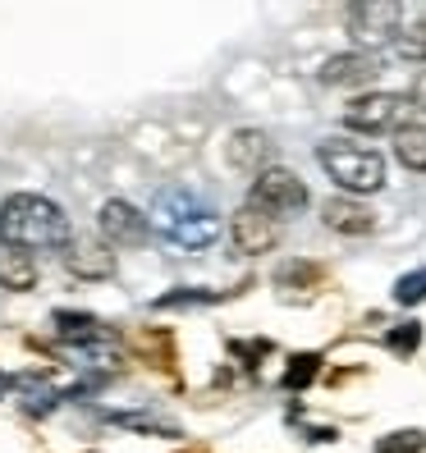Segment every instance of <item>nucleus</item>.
<instances>
[{
	"mask_svg": "<svg viewBox=\"0 0 426 453\" xmlns=\"http://www.w3.org/2000/svg\"><path fill=\"white\" fill-rule=\"evenodd\" d=\"M0 243H14L28 252H65L74 243V229L50 197L14 193L0 202Z\"/></svg>",
	"mask_w": 426,
	"mask_h": 453,
	"instance_id": "1",
	"label": "nucleus"
},
{
	"mask_svg": "<svg viewBox=\"0 0 426 453\" xmlns=\"http://www.w3.org/2000/svg\"><path fill=\"white\" fill-rule=\"evenodd\" d=\"M151 229L183 252H202L221 238V216L189 188H166L151 206Z\"/></svg>",
	"mask_w": 426,
	"mask_h": 453,
	"instance_id": "2",
	"label": "nucleus"
},
{
	"mask_svg": "<svg viewBox=\"0 0 426 453\" xmlns=\"http://www.w3.org/2000/svg\"><path fill=\"white\" fill-rule=\"evenodd\" d=\"M316 161H321V170L335 179V188L353 193V197L385 188V156L376 147H362V142H349V138H326L316 147Z\"/></svg>",
	"mask_w": 426,
	"mask_h": 453,
	"instance_id": "3",
	"label": "nucleus"
},
{
	"mask_svg": "<svg viewBox=\"0 0 426 453\" xmlns=\"http://www.w3.org/2000/svg\"><path fill=\"white\" fill-rule=\"evenodd\" d=\"M344 28H349L353 46L381 50V46L399 42V33H404V0H349Z\"/></svg>",
	"mask_w": 426,
	"mask_h": 453,
	"instance_id": "4",
	"label": "nucleus"
},
{
	"mask_svg": "<svg viewBox=\"0 0 426 453\" xmlns=\"http://www.w3.org/2000/svg\"><path fill=\"white\" fill-rule=\"evenodd\" d=\"M413 111V96H399V92H367L353 96L344 105V128L353 133H394L399 124H408Z\"/></svg>",
	"mask_w": 426,
	"mask_h": 453,
	"instance_id": "5",
	"label": "nucleus"
},
{
	"mask_svg": "<svg viewBox=\"0 0 426 453\" xmlns=\"http://www.w3.org/2000/svg\"><path fill=\"white\" fill-rule=\"evenodd\" d=\"M248 202H257L261 211H271V216H280V220L284 216H298V211L307 206V183L294 170H284V165H266L252 179Z\"/></svg>",
	"mask_w": 426,
	"mask_h": 453,
	"instance_id": "6",
	"label": "nucleus"
},
{
	"mask_svg": "<svg viewBox=\"0 0 426 453\" xmlns=\"http://www.w3.org/2000/svg\"><path fill=\"white\" fill-rule=\"evenodd\" d=\"M229 238L234 248L244 257H257V252H271L280 243V216H271V211H261L257 202H244L229 216Z\"/></svg>",
	"mask_w": 426,
	"mask_h": 453,
	"instance_id": "7",
	"label": "nucleus"
},
{
	"mask_svg": "<svg viewBox=\"0 0 426 453\" xmlns=\"http://www.w3.org/2000/svg\"><path fill=\"white\" fill-rule=\"evenodd\" d=\"M97 229H101V238L105 243H120V248H138V243H147V216L133 202H124V197H111V202H101V211H97Z\"/></svg>",
	"mask_w": 426,
	"mask_h": 453,
	"instance_id": "8",
	"label": "nucleus"
},
{
	"mask_svg": "<svg viewBox=\"0 0 426 453\" xmlns=\"http://www.w3.org/2000/svg\"><path fill=\"white\" fill-rule=\"evenodd\" d=\"M321 220H326V229H335L344 238H362V234L376 229V211L367 202H358L353 193H344V197H330L321 206Z\"/></svg>",
	"mask_w": 426,
	"mask_h": 453,
	"instance_id": "9",
	"label": "nucleus"
},
{
	"mask_svg": "<svg viewBox=\"0 0 426 453\" xmlns=\"http://www.w3.org/2000/svg\"><path fill=\"white\" fill-rule=\"evenodd\" d=\"M376 73H381V60L358 46V50H344V56H330L321 65V83H330V88H362Z\"/></svg>",
	"mask_w": 426,
	"mask_h": 453,
	"instance_id": "10",
	"label": "nucleus"
},
{
	"mask_svg": "<svg viewBox=\"0 0 426 453\" xmlns=\"http://www.w3.org/2000/svg\"><path fill=\"white\" fill-rule=\"evenodd\" d=\"M225 156H229V165H234V170L257 174V170L271 165L275 147H271V138H266L261 128H238L234 138H229V147H225Z\"/></svg>",
	"mask_w": 426,
	"mask_h": 453,
	"instance_id": "11",
	"label": "nucleus"
},
{
	"mask_svg": "<svg viewBox=\"0 0 426 453\" xmlns=\"http://www.w3.org/2000/svg\"><path fill=\"white\" fill-rule=\"evenodd\" d=\"M65 265L78 280H105L115 271V257H111L105 243H97V238H74V243L65 248Z\"/></svg>",
	"mask_w": 426,
	"mask_h": 453,
	"instance_id": "12",
	"label": "nucleus"
},
{
	"mask_svg": "<svg viewBox=\"0 0 426 453\" xmlns=\"http://www.w3.org/2000/svg\"><path fill=\"white\" fill-rule=\"evenodd\" d=\"M33 284H37V257H33L28 248L5 243V248H0V288L28 293Z\"/></svg>",
	"mask_w": 426,
	"mask_h": 453,
	"instance_id": "13",
	"label": "nucleus"
},
{
	"mask_svg": "<svg viewBox=\"0 0 426 453\" xmlns=\"http://www.w3.org/2000/svg\"><path fill=\"white\" fill-rule=\"evenodd\" d=\"M394 156H399V165L426 174V124H399L394 128Z\"/></svg>",
	"mask_w": 426,
	"mask_h": 453,
	"instance_id": "14",
	"label": "nucleus"
},
{
	"mask_svg": "<svg viewBox=\"0 0 426 453\" xmlns=\"http://www.w3.org/2000/svg\"><path fill=\"white\" fill-rule=\"evenodd\" d=\"M399 56H404V60H417V65H426V14H417L413 23H408V28L404 33H399Z\"/></svg>",
	"mask_w": 426,
	"mask_h": 453,
	"instance_id": "15",
	"label": "nucleus"
},
{
	"mask_svg": "<svg viewBox=\"0 0 426 453\" xmlns=\"http://www.w3.org/2000/svg\"><path fill=\"white\" fill-rule=\"evenodd\" d=\"M422 298H426V265L394 284V303H399V307H413V303H422Z\"/></svg>",
	"mask_w": 426,
	"mask_h": 453,
	"instance_id": "16",
	"label": "nucleus"
},
{
	"mask_svg": "<svg viewBox=\"0 0 426 453\" xmlns=\"http://www.w3.org/2000/svg\"><path fill=\"white\" fill-rule=\"evenodd\" d=\"M316 366H321V357H316V353L294 357V362H289V371H284V389H303V385L316 376Z\"/></svg>",
	"mask_w": 426,
	"mask_h": 453,
	"instance_id": "17",
	"label": "nucleus"
},
{
	"mask_svg": "<svg viewBox=\"0 0 426 453\" xmlns=\"http://www.w3.org/2000/svg\"><path fill=\"white\" fill-rule=\"evenodd\" d=\"M376 453H426V435L422 431H399V435L381 440Z\"/></svg>",
	"mask_w": 426,
	"mask_h": 453,
	"instance_id": "18",
	"label": "nucleus"
},
{
	"mask_svg": "<svg viewBox=\"0 0 426 453\" xmlns=\"http://www.w3.org/2000/svg\"><path fill=\"white\" fill-rule=\"evenodd\" d=\"M390 353H413L417 343H422V326L417 321H408V326H399V330H390Z\"/></svg>",
	"mask_w": 426,
	"mask_h": 453,
	"instance_id": "19",
	"label": "nucleus"
},
{
	"mask_svg": "<svg viewBox=\"0 0 426 453\" xmlns=\"http://www.w3.org/2000/svg\"><path fill=\"white\" fill-rule=\"evenodd\" d=\"M221 293H193V288H179V293H166L156 298V307H198V303H216Z\"/></svg>",
	"mask_w": 426,
	"mask_h": 453,
	"instance_id": "20",
	"label": "nucleus"
},
{
	"mask_svg": "<svg viewBox=\"0 0 426 453\" xmlns=\"http://www.w3.org/2000/svg\"><path fill=\"white\" fill-rule=\"evenodd\" d=\"M408 96H413V105H417V111L426 115V69L413 78V92H408Z\"/></svg>",
	"mask_w": 426,
	"mask_h": 453,
	"instance_id": "21",
	"label": "nucleus"
}]
</instances>
